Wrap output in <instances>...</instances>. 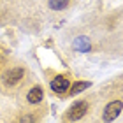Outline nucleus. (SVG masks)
Returning <instances> with one entry per match:
<instances>
[{
	"instance_id": "2",
	"label": "nucleus",
	"mask_w": 123,
	"mask_h": 123,
	"mask_svg": "<svg viewBox=\"0 0 123 123\" xmlns=\"http://www.w3.org/2000/svg\"><path fill=\"white\" fill-rule=\"evenodd\" d=\"M86 111H88V104H86V102H76V104L69 109V113H67V118L72 120V121H76V120L83 118V116L86 114Z\"/></svg>"
},
{
	"instance_id": "5",
	"label": "nucleus",
	"mask_w": 123,
	"mask_h": 123,
	"mask_svg": "<svg viewBox=\"0 0 123 123\" xmlns=\"http://www.w3.org/2000/svg\"><path fill=\"white\" fill-rule=\"evenodd\" d=\"M42 97H44V93H42V88L41 86H33L32 90L28 92V95H26V98H28L30 104H39L42 100Z\"/></svg>"
},
{
	"instance_id": "8",
	"label": "nucleus",
	"mask_w": 123,
	"mask_h": 123,
	"mask_svg": "<svg viewBox=\"0 0 123 123\" xmlns=\"http://www.w3.org/2000/svg\"><path fill=\"white\" fill-rule=\"evenodd\" d=\"M90 86V83H85V81H81V83H76L74 86H72V90H70V95H76V93H79V92H83L85 88H88Z\"/></svg>"
},
{
	"instance_id": "4",
	"label": "nucleus",
	"mask_w": 123,
	"mask_h": 123,
	"mask_svg": "<svg viewBox=\"0 0 123 123\" xmlns=\"http://www.w3.org/2000/svg\"><path fill=\"white\" fill-rule=\"evenodd\" d=\"M69 79L63 76H58V77H55V79L51 81V88H53V92H56V93H65V90H69Z\"/></svg>"
},
{
	"instance_id": "3",
	"label": "nucleus",
	"mask_w": 123,
	"mask_h": 123,
	"mask_svg": "<svg viewBox=\"0 0 123 123\" xmlns=\"http://www.w3.org/2000/svg\"><path fill=\"white\" fill-rule=\"evenodd\" d=\"M21 79H23V69H11L5 72L4 76V83L9 86H14L16 83H19Z\"/></svg>"
},
{
	"instance_id": "6",
	"label": "nucleus",
	"mask_w": 123,
	"mask_h": 123,
	"mask_svg": "<svg viewBox=\"0 0 123 123\" xmlns=\"http://www.w3.org/2000/svg\"><path fill=\"white\" fill-rule=\"evenodd\" d=\"M90 41H88L86 37H79L74 41V49L76 51H90Z\"/></svg>"
},
{
	"instance_id": "7",
	"label": "nucleus",
	"mask_w": 123,
	"mask_h": 123,
	"mask_svg": "<svg viewBox=\"0 0 123 123\" xmlns=\"http://www.w3.org/2000/svg\"><path fill=\"white\" fill-rule=\"evenodd\" d=\"M67 4H69V0H49V7L53 11H62L67 7Z\"/></svg>"
},
{
	"instance_id": "1",
	"label": "nucleus",
	"mask_w": 123,
	"mask_h": 123,
	"mask_svg": "<svg viewBox=\"0 0 123 123\" xmlns=\"http://www.w3.org/2000/svg\"><path fill=\"white\" fill-rule=\"evenodd\" d=\"M123 109V102L121 100H114V102L107 104V107L104 109V121H114L120 116Z\"/></svg>"
},
{
	"instance_id": "9",
	"label": "nucleus",
	"mask_w": 123,
	"mask_h": 123,
	"mask_svg": "<svg viewBox=\"0 0 123 123\" xmlns=\"http://www.w3.org/2000/svg\"><path fill=\"white\" fill-rule=\"evenodd\" d=\"M32 121H33L32 116H25V120H21V123H32Z\"/></svg>"
}]
</instances>
